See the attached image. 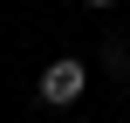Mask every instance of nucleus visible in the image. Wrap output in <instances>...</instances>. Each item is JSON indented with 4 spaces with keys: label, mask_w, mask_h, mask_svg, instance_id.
<instances>
[{
    "label": "nucleus",
    "mask_w": 130,
    "mask_h": 123,
    "mask_svg": "<svg viewBox=\"0 0 130 123\" xmlns=\"http://www.w3.org/2000/svg\"><path fill=\"white\" fill-rule=\"evenodd\" d=\"M82 89H89V68H82L75 55H62V62H48V68H41V103H48V110H69Z\"/></svg>",
    "instance_id": "f257e3e1"
},
{
    "label": "nucleus",
    "mask_w": 130,
    "mask_h": 123,
    "mask_svg": "<svg viewBox=\"0 0 130 123\" xmlns=\"http://www.w3.org/2000/svg\"><path fill=\"white\" fill-rule=\"evenodd\" d=\"M103 55H110V75H130V48H123V41H110Z\"/></svg>",
    "instance_id": "f03ea898"
},
{
    "label": "nucleus",
    "mask_w": 130,
    "mask_h": 123,
    "mask_svg": "<svg viewBox=\"0 0 130 123\" xmlns=\"http://www.w3.org/2000/svg\"><path fill=\"white\" fill-rule=\"evenodd\" d=\"M89 7H110V0H89Z\"/></svg>",
    "instance_id": "7ed1b4c3"
}]
</instances>
